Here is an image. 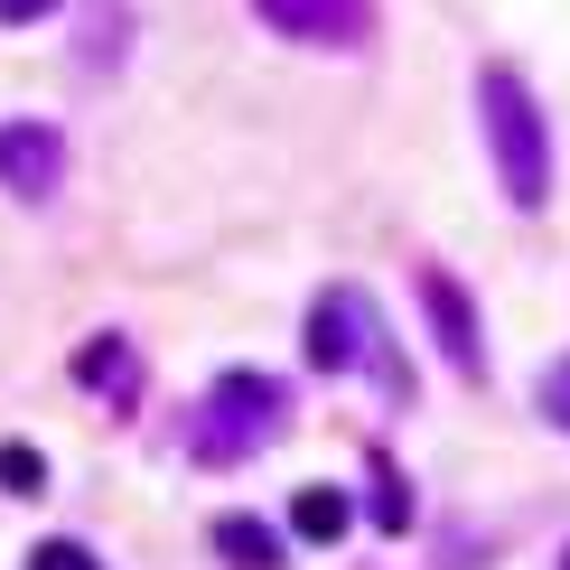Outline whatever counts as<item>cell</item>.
Wrapping results in <instances>:
<instances>
[{"label": "cell", "mask_w": 570, "mask_h": 570, "mask_svg": "<svg viewBox=\"0 0 570 570\" xmlns=\"http://www.w3.org/2000/svg\"><path fill=\"white\" fill-rule=\"evenodd\" d=\"M374 524H384V533H412V487H402L393 459H374Z\"/></svg>", "instance_id": "cell-10"}, {"label": "cell", "mask_w": 570, "mask_h": 570, "mask_svg": "<svg viewBox=\"0 0 570 570\" xmlns=\"http://www.w3.org/2000/svg\"><path fill=\"white\" fill-rule=\"evenodd\" d=\"M561 570H570V561H561Z\"/></svg>", "instance_id": "cell-15"}, {"label": "cell", "mask_w": 570, "mask_h": 570, "mask_svg": "<svg viewBox=\"0 0 570 570\" xmlns=\"http://www.w3.org/2000/svg\"><path fill=\"white\" fill-rule=\"evenodd\" d=\"M281 421H291V393H281L272 374H216L206 402H197L187 449H197L206 468H234V459H253V449H272Z\"/></svg>", "instance_id": "cell-2"}, {"label": "cell", "mask_w": 570, "mask_h": 570, "mask_svg": "<svg viewBox=\"0 0 570 570\" xmlns=\"http://www.w3.org/2000/svg\"><path fill=\"white\" fill-rule=\"evenodd\" d=\"M216 552H225L234 570H281V533L253 524V514H216Z\"/></svg>", "instance_id": "cell-7"}, {"label": "cell", "mask_w": 570, "mask_h": 570, "mask_svg": "<svg viewBox=\"0 0 570 570\" xmlns=\"http://www.w3.org/2000/svg\"><path fill=\"white\" fill-rule=\"evenodd\" d=\"M421 308H431V327H440V355H449V365H459V374H487V346H478V299H468L440 263L421 272Z\"/></svg>", "instance_id": "cell-6"}, {"label": "cell", "mask_w": 570, "mask_h": 570, "mask_svg": "<svg viewBox=\"0 0 570 570\" xmlns=\"http://www.w3.org/2000/svg\"><path fill=\"white\" fill-rule=\"evenodd\" d=\"M253 10H263V29L308 38V47H355V38H374V0H253Z\"/></svg>", "instance_id": "cell-5"}, {"label": "cell", "mask_w": 570, "mask_h": 570, "mask_svg": "<svg viewBox=\"0 0 570 570\" xmlns=\"http://www.w3.org/2000/svg\"><path fill=\"white\" fill-rule=\"evenodd\" d=\"M346 524H355V514H346L337 487H299V495H291V533H299V542H337Z\"/></svg>", "instance_id": "cell-8"}, {"label": "cell", "mask_w": 570, "mask_h": 570, "mask_svg": "<svg viewBox=\"0 0 570 570\" xmlns=\"http://www.w3.org/2000/svg\"><path fill=\"white\" fill-rule=\"evenodd\" d=\"M478 112H487V150H495V178H505L514 206H542L552 197V131H542V104L514 66H487L478 76Z\"/></svg>", "instance_id": "cell-1"}, {"label": "cell", "mask_w": 570, "mask_h": 570, "mask_svg": "<svg viewBox=\"0 0 570 570\" xmlns=\"http://www.w3.org/2000/svg\"><path fill=\"white\" fill-rule=\"evenodd\" d=\"M0 487H10V495H38V487H47V459H38L29 440H10V449H0Z\"/></svg>", "instance_id": "cell-11"}, {"label": "cell", "mask_w": 570, "mask_h": 570, "mask_svg": "<svg viewBox=\"0 0 570 570\" xmlns=\"http://www.w3.org/2000/svg\"><path fill=\"white\" fill-rule=\"evenodd\" d=\"M57 0H0V29H19V19H47Z\"/></svg>", "instance_id": "cell-14"}, {"label": "cell", "mask_w": 570, "mask_h": 570, "mask_svg": "<svg viewBox=\"0 0 570 570\" xmlns=\"http://www.w3.org/2000/svg\"><path fill=\"white\" fill-rule=\"evenodd\" d=\"M365 346H384V337H374V308L355 291H318V308H308V365H318V374H355Z\"/></svg>", "instance_id": "cell-4"}, {"label": "cell", "mask_w": 570, "mask_h": 570, "mask_svg": "<svg viewBox=\"0 0 570 570\" xmlns=\"http://www.w3.org/2000/svg\"><path fill=\"white\" fill-rule=\"evenodd\" d=\"M0 187H10L19 206L57 197L66 187V131L57 122H0Z\"/></svg>", "instance_id": "cell-3"}, {"label": "cell", "mask_w": 570, "mask_h": 570, "mask_svg": "<svg viewBox=\"0 0 570 570\" xmlns=\"http://www.w3.org/2000/svg\"><path fill=\"white\" fill-rule=\"evenodd\" d=\"M542 421H552V431H570V355L542 374Z\"/></svg>", "instance_id": "cell-12"}, {"label": "cell", "mask_w": 570, "mask_h": 570, "mask_svg": "<svg viewBox=\"0 0 570 570\" xmlns=\"http://www.w3.org/2000/svg\"><path fill=\"white\" fill-rule=\"evenodd\" d=\"M76 384H104V393H131V337H94L76 355Z\"/></svg>", "instance_id": "cell-9"}, {"label": "cell", "mask_w": 570, "mask_h": 570, "mask_svg": "<svg viewBox=\"0 0 570 570\" xmlns=\"http://www.w3.org/2000/svg\"><path fill=\"white\" fill-rule=\"evenodd\" d=\"M29 570H94V552H85V542H38Z\"/></svg>", "instance_id": "cell-13"}]
</instances>
